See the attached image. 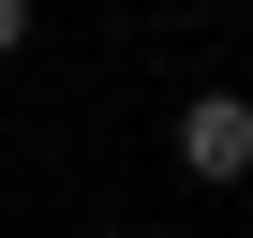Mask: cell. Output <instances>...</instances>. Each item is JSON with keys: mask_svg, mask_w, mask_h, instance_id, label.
<instances>
[{"mask_svg": "<svg viewBox=\"0 0 253 238\" xmlns=\"http://www.w3.org/2000/svg\"><path fill=\"white\" fill-rule=\"evenodd\" d=\"M164 149H179V179L238 194V179H253V89H194V104L164 119Z\"/></svg>", "mask_w": 253, "mask_h": 238, "instance_id": "6da1fadb", "label": "cell"}, {"mask_svg": "<svg viewBox=\"0 0 253 238\" xmlns=\"http://www.w3.org/2000/svg\"><path fill=\"white\" fill-rule=\"evenodd\" d=\"M30 15H45V0H0V75H15V45H30Z\"/></svg>", "mask_w": 253, "mask_h": 238, "instance_id": "7a4b0ae2", "label": "cell"}]
</instances>
